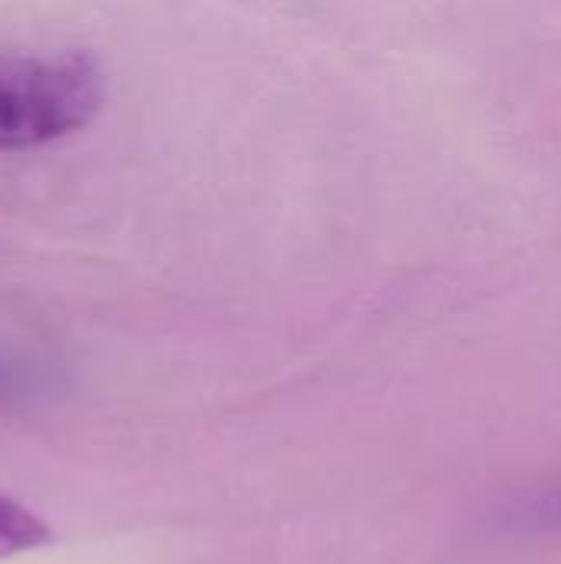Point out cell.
Returning a JSON list of instances; mask_svg holds the SVG:
<instances>
[{
  "mask_svg": "<svg viewBox=\"0 0 561 564\" xmlns=\"http://www.w3.org/2000/svg\"><path fill=\"white\" fill-rule=\"evenodd\" d=\"M46 545H53L50 525L36 512H30L26 506L0 492V562L46 549Z\"/></svg>",
  "mask_w": 561,
  "mask_h": 564,
  "instance_id": "obj_3",
  "label": "cell"
},
{
  "mask_svg": "<svg viewBox=\"0 0 561 564\" xmlns=\"http://www.w3.org/2000/svg\"><path fill=\"white\" fill-rule=\"evenodd\" d=\"M103 96V69L86 53L0 56V149H36L83 129Z\"/></svg>",
  "mask_w": 561,
  "mask_h": 564,
  "instance_id": "obj_1",
  "label": "cell"
},
{
  "mask_svg": "<svg viewBox=\"0 0 561 564\" xmlns=\"http://www.w3.org/2000/svg\"><path fill=\"white\" fill-rule=\"evenodd\" d=\"M493 522L509 535H542V532H561V486L555 489H536L506 499Z\"/></svg>",
  "mask_w": 561,
  "mask_h": 564,
  "instance_id": "obj_2",
  "label": "cell"
},
{
  "mask_svg": "<svg viewBox=\"0 0 561 564\" xmlns=\"http://www.w3.org/2000/svg\"><path fill=\"white\" fill-rule=\"evenodd\" d=\"M46 387H50V380L40 370L0 354V413L36 403L46 393Z\"/></svg>",
  "mask_w": 561,
  "mask_h": 564,
  "instance_id": "obj_4",
  "label": "cell"
}]
</instances>
